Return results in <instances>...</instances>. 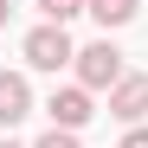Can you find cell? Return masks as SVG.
Listing matches in <instances>:
<instances>
[{
  "label": "cell",
  "instance_id": "5b68a950",
  "mask_svg": "<svg viewBox=\"0 0 148 148\" xmlns=\"http://www.w3.org/2000/svg\"><path fill=\"white\" fill-rule=\"evenodd\" d=\"M32 116V84L26 71H0V129H19Z\"/></svg>",
  "mask_w": 148,
  "mask_h": 148
},
{
  "label": "cell",
  "instance_id": "30bf717a",
  "mask_svg": "<svg viewBox=\"0 0 148 148\" xmlns=\"http://www.w3.org/2000/svg\"><path fill=\"white\" fill-rule=\"evenodd\" d=\"M7 19H13V0H0V32H7Z\"/></svg>",
  "mask_w": 148,
  "mask_h": 148
},
{
  "label": "cell",
  "instance_id": "52a82bcc",
  "mask_svg": "<svg viewBox=\"0 0 148 148\" xmlns=\"http://www.w3.org/2000/svg\"><path fill=\"white\" fill-rule=\"evenodd\" d=\"M32 7H39L45 26H71L77 13H90V0H32Z\"/></svg>",
  "mask_w": 148,
  "mask_h": 148
},
{
  "label": "cell",
  "instance_id": "277c9868",
  "mask_svg": "<svg viewBox=\"0 0 148 148\" xmlns=\"http://www.w3.org/2000/svg\"><path fill=\"white\" fill-rule=\"evenodd\" d=\"M110 116L122 129H142V116H148V71H129V77L110 90Z\"/></svg>",
  "mask_w": 148,
  "mask_h": 148
},
{
  "label": "cell",
  "instance_id": "8992f818",
  "mask_svg": "<svg viewBox=\"0 0 148 148\" xmlns=\"http://www.w3.org/2000/svg\"><path fill=\"white\" fill-rule=\"evenodd\" d=\"M135 13H142V0H90V19L103 26V39H110L116 26H129Z\"/></svg>",
  "mask_w": 148,
  "mask_h": 148
},
{
  "label": "cell",
  "instance_id": "7a4b0ae2",
  "mask_svg": "<svg viewBox=\"0 0 148 148\" xmlns=\"http://www.w3.org/2000/svg\"><path fill=\"white\" fill-rule=\"evenodd\" d=\"M19 58H26V71H52V77H58L64 64H77V45H71L64 26H45V19H39V26L19 39Z\"/></svg>",
  "mask_w": 148,
  "mask_h": 148
},
{
  "label": "cell",
  "instance_id": "ba28073f",
  "mask_svg": "<svg viewBox=\"0 0 148 148\" xmlns=\"http://www.w3.org/2000/svg\"><path fill=\"white\" fill-rule=\"evenodd\" d=\"M32 148H84V142H77V135H71V129H45V135H39Z\"/></svg>",
  "mask_w": 148,
  "mask_h": 148
},
{
  "label": "cell",
  "instance_id": "6da1fadb",
  "mask_svg": "<svg viewBox=\"0 0 148 148\" xmlns=\"http://www.w3.org/2000/svg\"><path fill=\"white\" fill-rule=\"evenodd\" d=\"M71 71H77V84L97 97V90H116L122 77H129V64H122V52H116V39H90V45H77V64H71Z\"/></svg>",
  "mask_w": 148,
  "mask_h": 148
},
{
  "label": "cell",
  "instance_id": "8fae6325",
  "mask_svg": "<svg viewBox=\"0 0 148 148\" xmlns=\"http://www.w3.org/2000/svg\"><path fill=\"white\" fill-rule=\"evenodd\" d=\"M0 148H26V142H13V135H0Z\"/></svg>",
  "mask_w": 148,
  "mask_h": 148
},
{
  "label": "cell",
  "instance_id": "9c48e42d",
  "mask_svg": "<svg viewBox=\"0 0 148 148\" xmlns=\"http://www.w3.org/2000/svg\"><path fill=\"white\" fill-rule=\"evenodd\" d=\"M116 148H148V122H142V129H122V142Z\"/></svg>",
  "mask_w": 148,
  "mask_h": 148
},
{
  "label": "cell",
  "instance_id": "3957f363",
  "mask_svg": "<svg viewBox=\"0 0 148 148\" xmlns=\"http://www.w3.org/2000/svg\"><path fill=\"white\" fill-rule=\"evenodd\" d=\"M45 116H52V129H71V135H77L84 122L97 116V97H90L84 84H58L52 97H45Z\"/></svg>",
  "mask_w": 148,
  "mask_h": 148
}]
</instances>
